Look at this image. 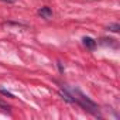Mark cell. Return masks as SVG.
Instances as JSON below:
<instances>
[{
    "label": "cell",
    "mask_w": 120,
    "mask_h": 120,
    "mask_svg": "<svg viewBox=\"0 0 120 120\" xmlns=\"http://www.w3.org/2000/svg\"><path fill=\"white\" fill-rule=\"evenodd\" d=\"M38 14L42 17V19H51L52 17V10L49 9V7H41L40 10H38Z\"/></svg>",
    "instance_id": "cell-1"
},
{
    "label": "cell",
    "mask_w": 120,
    "mask_h": 120,
    "mask_svg": "<svg viewBox=\"0 0 120 120\" xmlns=\"http://www.w3.org/2000/svg\"><path fill=\"white\" fill-rule=\"evenodd\" d=\"M107 30H109V31H113V33H117V31L120 30V26H119V24H110V26L107 27Z\"/></svg>",
    "instance_id": "cell-3"
},
{
    "label": "cell",
    "mask_w": 120,
    "mask_h": 120,
    "mask_svg": "<svg viewBox=\"0 0 120 120\" xmlns=\"http://www.w3.org/2000/svg\"><path fill=\"white\" fill-rule=\"evenodd\" d=\"M3 2H14V0H3Z\"/></svg>",
    "instance_id": "cell-6"
},
{
    "label": "cell",
    "mask_w": 120,
    "mask_h": 120,
    "mask_svg": "<svg viewBox=\"0 0 120 120\" xmlns=\"http://www.w3.org/2000/svg\"><path fill=\"white\" fill-rule=\"evenodd\" d=\"M0 106H2V107H4L6 110H9V109H10V106H7V105H4L3 102H0Z\"/></svg>",
    "instance_id": "cell-5"
},
{
    "label": "cell",
    "mask_w": 120,
    "mask_h": 120,
    "mask_svg": "<svg viewBox=\"0 0 120 120\" xmlns=\"http://www.w3.org/2000/svg\"><path fill=\"white\" fill-rule=\"evenodd\" d=\"M0 92H2L3 95H6V96H9V98H14V96H13V93L7 92V90H4V89H0Z\"/></svg>",
    "instance_id": "cell-4"
},
{
    "label": "cell",
    "mask_w": 120,
    "mask_h": 120,
    "mask_svg": "<svg viewBox=\"0 0 120 120\" xmlns=\"http://www.w3.org/2000/svg\"><path fill=\"white\" fill-rule=\"evenodd\" d=\"M83 44H85L88 48H90V49H93V48L96 47V41H95L93 38H90V37H85V38H83Z\"/></svg>",
    "instance_id": "cell-2"
}]
</instances>
